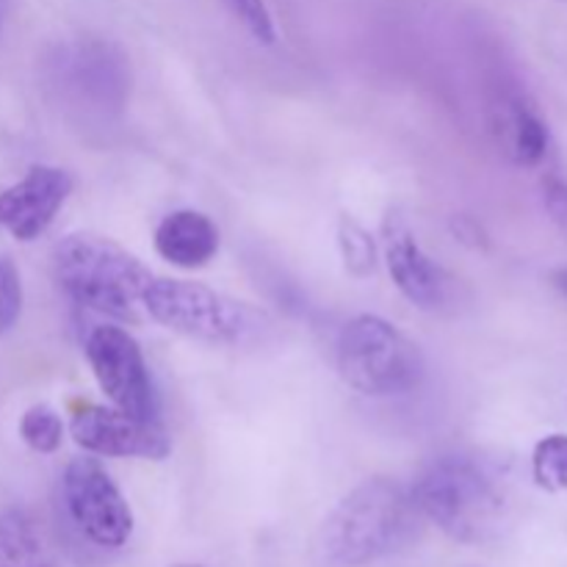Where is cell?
Returning <instances> with one entry per match:
<instances>
[{
    "label": "cell",
    "mask_w": 567,
    "mask_h": 567,
    "mask_svg": "<svg viewBox=\"0 0 567 567\" xmlns=\"http://www.w3.org/2000/svg\"><path fill=\"white\" fill-rule=\"evenodd\" d=\"M413 493L396 480L374 476L354 487L321 520L310 546L316 567H365L402 551L419 535Z\"/></svg>",
    "instance_id": "1"
},
{
    "label": "cell",
    "mask_w": 567,
    "mask_h": 567,
    "mask_svg": "<svg viewBox=\"0 0 567 567\" xmlns=\"http://www.w3.org/2000/svg\"><path fill=\"white\" fill-rule=\"evenodd\" d=\"M410 493L421 518L468 546L496 540L507 529L513 513L502 471L468 454H449L430 463Z\"/></svg>",
    "instance_id": "2"
},
{
    "label": "cell",
    "mask_w": 567,
    "mask_h": 567,
    "mask_svg": "<svg viewBox=\"0 0 567 567\" xmlns=\"http://www.w3.org/2000/svg\"><path fill=\"white\" fill-rule=\"evenodd\" d=\"M53 275L78 305L122 321L138 319V305L153 282L136 255L94 233H70L55 244Z\"/></svg>",
    "instance_id": "3"
},
{
    "label": "cell",
    "mask_w": 567,
    "mask_h": 567,
    "mask_svg": "<svg viewBox=\"0 0 567 567\" xmlns=\"http://www.w3.org/2000/svg\"><path fill=\"white\" fill-rule=\"evenodd\" d=\"M150 319L210 347H244L269 330V316L203 282L153 277L142 299Z\"/></svg>",
    "instance_id": "4"
},
{
    "label": "cell",
    "mask_w": 567,
    "mask_h": 567,
    "mask_svg": "<svg viewBox=\"0 0 567 567\" xmlns=\"http://www.w3.org/2000/svg\"><path fill=\"white\" fill-rule=\"evenodd\" d=\"M338 371L352 391L388 399L415 391L424 380L421 349L382 316H354L338 338Z\"/></svg>",
    "instance_id": "5"
},
{
    "label": "cell",
    "mask_w": 567,
    "mask_h": 567,
    "mask_svg": "<svg viewBox=\"0 0 567 567\" xmlns=\"http://www.w3.org/2000/svg\"><path fill=\"white\" fill-rule=\"evenodd\" d=\"M61 487H64L66 513L86 540L103 548H120L131 540V507L97 460H72L64 468Z\"/></svg>",
    "instance_id": "6"
},
{
    "label": "cell",
    "mask_w": 567,
    "mask_h": 567,
    "mask_svg": "<svg viewBox=\"0 0 567 567\" xmlns=\"http://www.w3.org/2000/svg\"><path fill=\"white\" fill-rule=\"evenodd\" d=\"M86 360L100 391L116 410L158 421V396L142 347L122 327H94L86 338Z\"/></svg>",
    "instance_id": "7"
},
{
    "label": "cell",
    "mask_w": 567,
    "mask_h": 567,
    "mask_svg": "<svg viewBox=\"0 0 567 567\" xmlns=\"http://www.w3.org/2000/svg\"><path fill=\"white\" fill-rule=\"evenodd\" d=\"M70 435L78 446L97 457L166 460L172 443L161 421L136 419L116 408L92 402H72Z\"/></svg>",
    "instance_id": "8"
},
{
    "label": "cell",
    "mask_w": 567,
    "mask_h": 567,
    "mask_svg": "<svg viewBox=\"0 0 567 567\" xmlns=\"http://www.w3.org/2000/svg\"><path fill=\"white\" fill-rule=\"evenodd\" d=\"M382 255L393 286L421 310H443L452 299L454 280L441 264L424 252L408 216L391 208L382 219Z\"/></svg>",
    "instance_id": "9"
},
{
    "label": "cell",
    "mask_w": 567,
    "mask_h": 567,
    "mask_svg": "<svg viewBox=\"0 0 567 567\" xmlns=\"http://www.w3.org/2000/svg\"><path fill=\"white\" fill-rule=\"evenodd\" d=\"M72 188L75 181L61 166H31L20 181L0 192V227L17 241H33L53 225Z\"/></svg>",
    "instance_id": "10"
},
{
    "label": "cell",
    "mask_w": 567,
    "mask_h": 567,
    "mask_svg": "<svg viewBox=\"0 0 567 567\" xmlns=\"http://www.w3.org/2000/svg\"><path fill=\"white\" fill-rule=\"evenodd\" d=\"M72 89L97 109L122 105L127 92V66L120 50L109 42H78L66 55Z\"/></svg>",
    "instance_id": "11"
},
{
    "label": "cell",
    "mask_w": 567,
    "mask_h": 567,
    "mask_svg": "<svg viewBox=\"0 0 567 567\" xmlns=\"http://www.w3.org/2000/svg\"><path fill=\"white\" fill-rule=\"evenodd\" d=\"M155 252L177 269H203L219 252V227L199 210H172L155 227Z\"/></svg>",
    "instance_id": "12"
},
{
    "label": "cell",
    "mask_w": 567,
    "mask_h": 567,
    "mask_svg": "<svg viewBox=\"0 0 567 567\" xmlns=\"http://www.w3.org/2000/svg\"><path fill=\"white\" fill-rule=\"evenodd\" d=\"M493 127L498 133L504 153L518 166H537L548 153V127L529 103L507 97L498 103Z\"/></svg>",
    "instance_id": "13"
},
{
    "label": "cell",
    "mask_w": 567,
    "mask_h": 567,
    "mask_svg": "<svg viewBox=\"0 0 567 567\" xmlns=\"http://www.w3.org/2000/svg\"><path fill=\"white\" fill-rule=\"evenodd\" d=\"M0 567H55L42 529L25 509H0Z\"/></svg>",
    "instance_id": "14"
},
{
    "label": "cell",
    "mask_w": 567,
    "mask_h": 567,
    "mask_svg": "<svg viewBox=\"0 0 567 567\" xmlns=\"http://www.w3.org/2000/svg\"><path fill=\"white\" fill-rule=\"evenodd\" d=\"M338 252L352 277H369L377 269V241L354 216L343 214L336 227Z\"/></svg>",
    "instance_id": "15"
},
{
    "label": "cell",
    "mask_w": 567,
    "mask_h": 567,
    "mask_svg": "<svg viewBox=\"0 0 567 567\" xmlns=\"http://www.w3.org/2000/svg\"><path fill=\"white\" fill-rule=\"evenodd\" d=\"M20 437L31 452L53 454L64 443V421L50 404H33L22 413Z\"/></svg>",
    "instance_id": "16"
},
{
    "label": "cell",
    "mask_w": 567,
    "mask_h": 567,
    "mask_svg": "<svg viewBox=\"0 0 567 567\" xmlns=\"http://www.w3.org/2000/svg\"><path fill=\"white\" fill-rule=\"evenodd\" d=\"M532 474L543 491H567V435H548L537 443L532 454Z\"/></svg>",
    "instance_id": "17"
},
{
    "label": "cell",
    "mask_w": 567,
    "mask_h": 567,
    "mask_svg": "<svg viewBox=\"0 0 567 567\" xmlns=\"http://www.w3.org/2000/svg\"><path fill=\"white\" fill-rule=\"evenodd\" d=\"M22 313V277L9 255H0V336L17 324Z\"/></svg>",
    "instance_id": "18"
},
{
    "label": "cell",
    "mask_w": 567,
    "mask_h": 567,
    "mask_svg": "<svg viewBox=\"0 0 567 567\" xmlns=\"http://www.w3.org/2000/svg\"><path fill=\"white\" fill-rule=\"evenodd\" d=\"M227 6L258 42H275V22H271L269 9H266V0H227Z\"/></svg>",
    "instance_id": "19"
},
{
    "label": "cell",
    "mask_w": 567,
    "mask_h": 567,
    "mask_svg": "<svg viewBox=\"0 0 567 567\" xmlns=\"http://www.w3.org/2000/svg\"><path fill=\"white\" fill-rule=\"evenodd\" d=\"M543 205L559 230L567 233V183L559 177H546L543 181Z\"/></svg>",
    "instance_id": "20"
},
{
    "label": "cell",
    "mask_w": 567,
    "mask_h": 567,
    "mask_svg": "<svg viewBox=\"0 0 567 567\" xmlns=\"http://www.w3.org/2000/svg\"><path fill=\"white\" fill-rule=\"evenodd\" d=\"M452 230H454V236H457V241L468 244V247H474V249L485 247V230H482V227L476 225L471 216H454Z\"/></svg>",
    "instance_id": "21"
},
{
    "label": "cell",
    "mask_w": 567,
    "mask_h": 567,
    "mask_svg": "<svg viewBox=\"0 0 567 567\" xmlns=\"http://www.w3.org/2000/svg\"><path fill=\"white\" fill-rule=\"evenodd\" d=\"M551 282H554V288H557V291L563 293V297L567 299V269L554 271V275H551Z\"/></svg>",
    "instance_id": "22"
},
{
    "label": "cell",
    "mask_w": 567,
    "mask_h": 567,
    "mask_svg": "<svg viewBox=\"0 0 567 567\" xmlns=\"http://www.w3.org/2000/svg\"><path fill=\"white\" fill-rule=\"evenodd\" d=\"M9 3H11V0H0V28H3L6 14H9Z\"/></svg>",
    "instance_id": "23"
},
{
    "label": "cell",
    "mask_w": 567,
    "mask_h": 567,
    "mask_svg": "<svg viewBox=\"0 0 567 567\" xmlns=\"http://www.w3.org/2000/svg\"><path fill=\"white\" fill-rule=\"evenodd\" d=\"M175 567H203V565H175Z\"/></svg>",
    "instance_id": "24"
}]
</instances>
